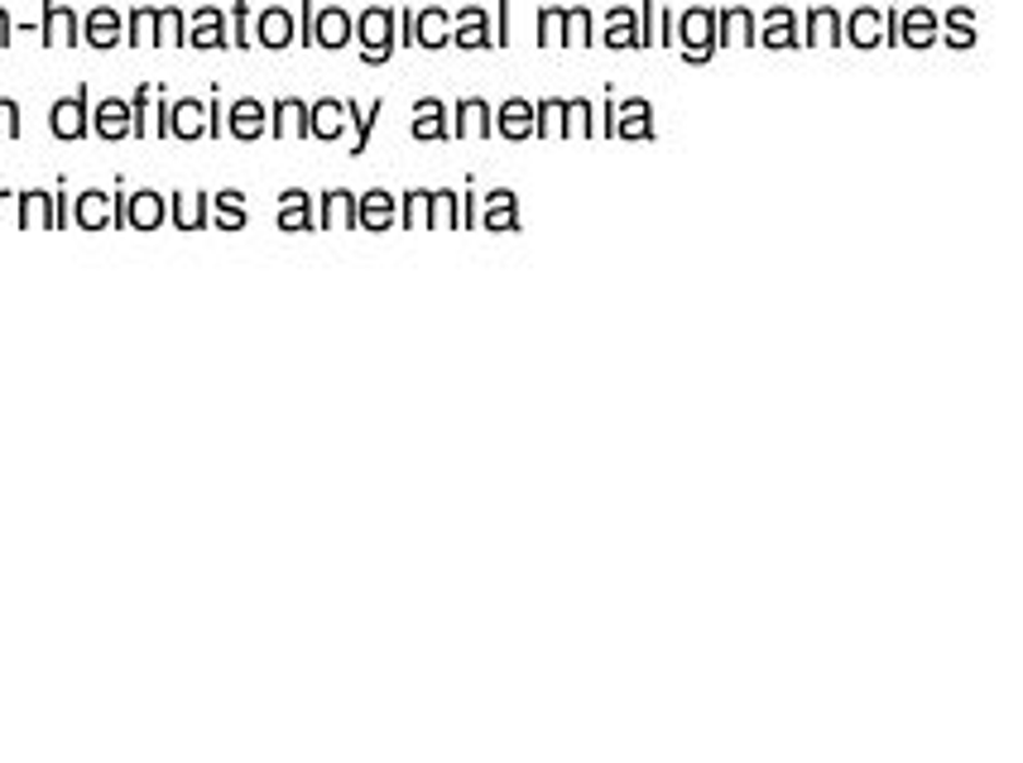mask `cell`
<instances>
[{
    "label": "cell",
    "mask_w": 1023,
    "mask_h": 763,
    "mask_svg": "<svg viewBox=\"0 0 1023 763\" xmlns=\"http://www.w3.org/2000/svg\"><path fill=\"white\" fill-rule=\"evenodd\" d=\"M899 44L904 48H932L937 44V10H928V5L899 10Z\"/></svg>",
    "instance_id": "44dd1931"
},
{
    "label": "cell",
    "mask_w": 1023,
    "mask_h": 763,
    "mask_svg": "<svg viewBox=\"0 0 1023 763\" xmlns=\"http://www.w3.org/2000/svg\"><path fill=\"white\" fill-rule=\"evenodd\" d=\"M0 44H10V15L0 10Z\"/></svg>",
    "instance_id": "681fc988"
},
{
    "label": "cell",
    "mask_w": 1023,
    "mask_h": 763,
    "mask_svg": "<svg viewBox=\"0 0 1023 763\" xmlns=\"http://www.w3.org/2000/svg\"><path fill=\"white\" fill-rule=\"evenodd\" d=\"M0 135H5V140L20 135V106L10 102V96H0Z\"/></svg>",
    "instance_id": "7dc6e473"
},
{
    "label": "cell",
    "mask_w": 1023,
    "mask_h": 763,
    "mask_svg": "<svg viewBox=\"0 0 1023 763\" xmlns=\"http://www.w3.org/2000/svg\"><path fill=\"white\" fill-rule=\"evenodd\" d=\"M352 39L360 44V63L366 68H384L394 58V10L390 5H370L352 20Z\"/></svg>",
    "instance_id": "6da1fadb"
},
{
    "label": "cell",
    "mask_w": 1023,
    "mask_h": 763,
    "mask_svg": "<svg viewBox=\"0 0 1023 763\" xmlns=\"http://www.w3.org/2000/svg\"><path fill=\"white\" fill-rule=\"evenodd\" d=\"M634 15H640V48H654V24H658V0H644V5H640V10H634Z\"/></svg>",
    "instance_id": "ee69618b"
},
{
    "label": "cell",
    "mask_w": 1023,
    "mask_h": 763,
    "mask_svg": "<svg viewBox=\"0 0 1023 763\" xmlns=\"http://www.w3.org/2000/svg\"><path fill=\"white\" fill-rule=\"evenodd\" d=\"M352 20L342 5H322L318 10V24H312V44L318 48H346L352 44Z\"/></svg>",
    "instance_id": "cb8c5ba5"
},
{
    "label": "cell",
    "mask_w": 1023,
    "mask_h": 763,
    "mask_svg": "<svg viewBox=\"0 0 1023 763\" xmlns=\"http://www.w3.org/2000/svg\"><path fill=\"white\" fill-rule=\"evenodd\" d=\"M798 44H808V48H836V44H846V39H841V10H836V5H812L808 20H802V39H798Z\"/></svg>",
    "instance_id": "ac0fdd59"
},
{
    "label": "cell",
    "mask_w": 1023,
    "mask_h": 763,
    "mask_svg": "<svg viewBox=\"0 0 1023 763\" xmlns=\"http://www.w3.org/2000/svg\"><path fill=\"white\" fill-rule=\"evenodd\" d=\"M20 222L24 226H48V222H53L48 192H24V198H20Z\"/></svg>",
    "instance_id": "ab89813d"
},
{
    "label": "cell",
    "mask_w": 1023,
    "mask_h": 763,
    "mask_svg": "<svg viewBox=\"0 0 1023 763\" xmlns=\"http://www.w3.org/2000/svg\"><path fill=\"white\" fill-rule=\"evenodd\" d=\"M120 216H126V226H135V231H159L164 216H168V207H164L159 192L144 188V192H130L126 207H120Z\"/></svg>",
    "instance_id": "ffe728a7"
},
{
    "label": "cell",
    "mask_w": 1023,
    "mask_h": 763,
    "mask_svg": "<svg viewBox=\"0 0 1023 763\" xmlns=\"http://www.w3.org/2000/svg\"><path fill=\"white\" fill-rule=\"evenodd\" d=\"M428 231H462V192L428 188Z\"/></svg>",
    "instance_id": "484cf974"
},
{
    "label": "cell",
    "mask_w": 1023,
    "mask_h": 763,
    "mask_svg": "<svg viewBox=\"0 0 1023 763\" xmlns=\"http://www.w3.org/2000/svg\"><path fill=\"white\" fill-rule=\"evenodd\" d=\"M318 226H322V231H356V192H346V188L322 192Z\"/></svg>",
    "instance_id": "d4e9b609"
},
{
    "label": "cell",
    "mask_w": 1023,
    "mask_h": 763,
    "mask_svg": "<svg viewBox=\"0 0 1023 763\" xmlns=\"http://www.w3.org/2000/svg\"><path fill=\"white\" fill-rule=\"evenodd\" d=\"M82 39L92 48H111V44H126V20L116 15L111 5H96L87 20H82Z\"/></svg>",
    "instance_id": "603a6c76"
},
{
    "label": "cell",
    "mask_w": 1023,
    "mask_h": 763,
    "mask_svg": "<svg viewBox=\"0 0 1023 763\" xmlns=\"http://www.w3.org/2000/svg\"><path fill=\"white\" fill-rule=\"evenodd\" d=\"M174 222L178 231H202V222H207V192H174Z\"/></svg>",
    "instance_id": "d6a6232c"
},
{
    "label": "cell",
    "mask_w": 1023,
    "mask_h": 763,
    "mask_svg": "<svg viewBox=\"0 0 1023 763\" xmlns=\"http://www.w3.org/2000/svg\"><path fill=\"white\" fill-rule=\"evenodd\" d=\"M72 216H78L82 231H102V226L116 222V202L106 198V192H82L78 207H72Z\"/></svg>",
    "instance_id": "83f0119b"
},
{
    "label": "cell",
    "mask_w": 1023,
    "mask_h": 763,
    "mask_svg": "<svg viewBox=\"0 0 1023 763\" xmlns=\"http://www.w3.org/2000/svg\"><path fill=\"white\" fill-rule=\"evenodd\" d=\"M192 48H222V44H231L226 39V20H222V10H198L192 15V39H188Z\"/></svg>",
    "instance_id": "1f68e13d"
},
{
    "label": "cell",
    "mask_w": 1023,
    "mask_h": 763,
    "mask_svg": "<svg viewBox=\"0 0 1023 763\" xmlns=\"http://www.w3.org/2000/svg\"><path fill=\"white\" fill-rule=\"evenodd\" d=\"M44 44H78V15L63 0H48L44 5Z\"/></svg>",
    "instance_id": "f1b7e54d"
},
{
    "label": "cell",
    "mask_w": 1023,
    "mask_h": 763,
    "mask_svg": "<svg viewBox=\"0 0 1023 763\" xmlns=\"http://www.w3.org/2000/svg\"><path fill=\"white\" fill-rule=\"evenodd\" d=\"M654 102L649 96H624L616 102V135L610 140H654Z\"/></svg>",
    "instance_id": "52a82bcc"
},
{
    "label": "cell",
    "mask_w": 1023,
    "mask_h": 763,
    "mask_svg": "<svg viewBox=\"0 0 1023 763\" xmlns=\"http://www.w3.org/2000/svg\"><path fill=\"white\" fill-rule=\"evenodd\" d=\"M452 48H462V53L490 48V10L486 5H462L452 15Z\"/></svg>",
    "instance_id": "30bf717a"
},
{
    "label": "cell",
    "mask_w": 1023,
    "mask_h": 763,
    "mask_svg": "<svg viewBox=\"0 0 1023 763\" xmlns=\"http://www.w3.org/2000/svg\"><path fill=\"white\" fill-rule=\"evenodd\" d=\"M490 44L510 48V0H496V29H490Z\"/></svg>",
    "instance_id": "f6af8a7d"
},
{
    "label": "cell",
    "mask_w": 1023,
    "mask_h": 763,
    "mask_svg": "<svg viewBox=\"0 0 1023 763\" xmlns=\"http://www.w3.org/2000/svg\"><path fill=\"white\" fill-rule=\"evenodd\" d=\"M92 130H96L102 140L130 135V106L116 102V96H111V102H102V106H96V116H92Z\"/></svg>",
    "instance_id": "4dcf8cb0"
},
{
    "label": "cell",
    "mask_w": 1023,
    "mask_h": 763,
    "mask_svg": "<svg viewBox=\"0 0 1023 763\" xmlns=\"http://www.w3.org/2000/svg\"><path fill=\"white\" fill-rule=\"evenodd\" d=\"M596 135H616V96H610V87H606V102L596 106Z\"/></svg>",
    "instance_id": "bcb514c9"
},
{
    "label": "cell",
    "mask_w": 1023,
    "mask_h": 763,
    "mask_svg": "<svg viewBox=\"0 0 1023 763\" xmlns=\"http://www.w3.org/2000/svg\"><path fill=\"white\" fill-rule=\"evenodd\" d=\"M592 44H596L592 5H568V20H562V48H592Z\"/></svg>",
    "instance_id": "f546056e"
},
{
    "label": "cell",
    "mask_w": 1023,
    "mask_h": 763,
    "mask_svg": "<svg viewBox=\"0 0 1023 763\" xmlns=\"http://www.w3.org/2000/svg\"><path fill=\"white\" fill-rule=\"evenodd\" d=\"M841 39L850 48H884V10L856 5L850 15H841Z\"/></svg>",
    "instance_id": "ba28073f"
},
{
    "label": "cell",
    "mask_w": 1023,
    "mask_h": 763,
    "mask_svg": "<svg viewBox=\"0 0 1023 763\" xmlns=\"http://www.w3.org/2000/svg\"><path fill=\"white\" fill-rule=\"evenodd\" d=\"M346 116H352V126H356L352 154H366V144H370V130H376V116H380V102H376V106H356V102H346Z\"/></svg>",
    "instance_id": "74e56055"
},
{
    "label": "cell",
    "mask_w": 1023,
    "mask_h": 763,
    "mask_svg": "<svg viewBox=\"0 0 1023 763\" xmlns=\"http://www.w3.org/2000/svg\"><path fill=\"white\" fill-rule=\"evenodd\" d=\"M534 135L538 140H568V102H562V96H538L534 102Z\"/></svg>",
    "instance_id": "4316f807"
},
{
    "label": "cell",
    "mask_w": 1023,
    "mask_h": 763,
    "mask_svg": "<svg viewBox=\"0 0 1023 763\" xmlns=\"http://www.w3.org/2000/svg\"><path fill=\"white\" fill-rule=\"evenodd\" d=\"M400 226V198L394 192H360L356 198V231H394Z\"/></svg>",
    "instance_id": "5b68a950"
},
{
    "label": "cell",
    "mask_w": 1023,
    "mask_h": 763,
    "mask_svg": "<svg viewBox=\"0 0 1023 763\" xmlns=\"http://www.w3.org/2000/svg\"><path fill=\"white\" fill-rule=\"evenodd\" d=\"M750 48L754 44V10L750 5H721L716 10V48Z\"/></svg>",
    "instance_id": "9a60e30c"
},
{
    "label": "cell",
    "mask_w": 1023,
    "mask_h": 763,
    "mask_svg": "<svg viewBox=\"0 0 1023 763\" xmlns=\"http://www.w3.org/2000/svg\"><path fill=\"white\" fill-rule=\"evenodd\" d=\"M400 226L404 231H428V188H408L400 198Z\"/></svg>",
    "instance_id": "d590c367"
},
{
    "label": "cell",
    "mask_w": 1023,
    "mask_h": 763,
    "mask_svg": "<svg viewBox=\"0 0 1023 763\" xmlns=\"http://www.w3.org/2000/svg\"><path fill=\"white\" fill-rule=\"evenodd\" d=\"M476 226H480V231H490V236L520 231V198H514L510 188L480 192V216H476Z\"/></svg>",
    "instance_id": "3957f363"
},
{
    "label": "cell",
    "mask_w": 1023,
    "mask_h": 763,
    "mask_svg": "<svg viewBox=\"0 0 1023 763\" xmlns=\"http://www.w3.org/2000/svg\"><path fill=\"white\" fill-rule=\"evenodd\" d=\"M562 20H568V5H544L538 10V44L562 48Z\"/></svg>",
    "instance_id": "f35d334b"
},
{
    "label": "cell",
    "mask_w": 1023,
    "mask_h": 763,
    "mask_svg": "<svg viewBox=\"0 0 1023 763\" xmlns=\"http://www.w3.org/2000/svg\"><path fill=\"white\" fill-rule=\"evenodd\" d=\"M937 44H947V48H976V24H947V20H937Z\"/></svg>",
    "instance_id": "7bdbcfd3"
},
{
    "label": "cell",
    "mask_w": 1023,
    "mask_h": 763,
    "mask_svg": "<svg viewBox=\"0 0 1023 763\" xmlns=\"http://www.w3.org/2000/svg\"><path fill=\"white\" fill-rule=\"evenodd\" d=\"M255 44H264V48H288L298 39V24H294V15H288L284 5H270V10H260V24H255V34H250Z\"/></svg>",
    "instance_id": "7402d4cb"
},
{
    "label": "cell",
    "mask_w": 1023,
    "mask_h": 763,
    "mask_svg": "<svg viewBox=\"0 0 1023 763\" xmlns=\"http://www.w3.org/2000/svg\"><path fill=\"white\" fill-rule=\"evenodd\" d=\"M414 44L428 48V53H438V48L452 44V10L442 5H424L414 15Z\"/></svg>",
    "instance_id": "2e32d148"
},
{
    "label": "cell",
    "mask_w": 1023,
    "mask_h": 763,
    "mask_svg": "<svg viewBox=\"0 0 1023 763\" xmlns=\"http://www.w3.org/2000/svg\"><path fill=\"white\" fill-rule=\"evenodd\" d=\"M448 126H452V140H490L496 111H490V102H480V96H462L448 111Z\"/></svg>",
    "instance_id": "277c9868"
},
{
    "label": "cell",
    "mask_w": 1023,
    "mask_h": 763,
    "mask_svg": "<svg viewBox=\"0 0 1023 763\" xmlns=\"http://www.w3.org/2000/svg\"><path fill=\"white\" fill-rule=\"evenodd\" d=\"M231 135L236 140H260V135H270V106L255 102V96H240V102H231Z\"/></svg>",
    "instance_id": "d6986e66"
},
{
    "label": "cell",
    "mask_w": 1023,
    "mask_h": 763,
    "mask_svg": "<svg viewBox=\"0 0 1023 763\" xmlns=\"http://www.w3.org/2000/svg\"><path fill=\"white\" fill-rule=\"evenodd\" d=\"M678 48H682V63L688 68H702L716 58V10L712 5H688L678 20Z\"/></svg>",
    "instance_id": "7a4b0ae2"
},
{
    "label": "cell",
    "mask_w": 1023,
    "mask_h": 763,
    "mask_svg": "<svg viewBox=\"0 0 1023 763\" xmlns=\"http://www.w3.org/2000/svg\"><path fill=\"white\" fill-rule=\"evenodd\" d=\"M408 135L418 144H438V140H452V126H448V102L442 96H424L414 102V120H408Z\"/></svg>",
    "instance_id": "9c48e42d"
},
{
    "label": "cell",
    "mask_w": 1023,
    "mask_h": 763,
    "mask_svg": "<svg viewBox=\"0 0 1023 763\" xmlns=\"http://www.w3.org/2000/svg\"><path fill=\"white\" fill-rule=\"evenodd\" d=\"M568 140H596V102L572 96L568 102Z\"/></svg>",
    "instance_id": "e575fe53"
},
{
    "label": "cell",
    "mask_w": 1023,
    "mask_h": 763,
    "mask_svg": "<svg viewBox=\"0 0 1023 763\" xmlns=\"http://www.w3.org/2000/svg\"><path fill=\"white\" fill-rule=\"evenodd\" d=\"M496 135L510 144L534 135V102H528V96H504L496 106Z\"/></svg>",
    "instance_id": "7c38bea8"
},
{
    "label": "cell",
    "mask_w": 1023,
    "mask_h": 763,
    "mask_svg": "<svg viewBox=\"0 0 1023 763\" xmlns=\"http://www.w3.org/2000/svg\"><path fill=\"white\" fill-rule=\"evenodd\" d=\"M346 126H352V116H346V102H336V96H322V102L308 106V135L312 140L336 144L346 135Z\"/></svg>",
    "instance_id": "8fae6325"
},
{
    "label": "cell",
    "mask_w": 1023,
    "mask_h": 763,
    "mask_svg": "<svg viewBox=\"0 0 1023 763\" xmlns=\"http://www.w3.org/2000/svg\"><path fill=\"white\" fill-rule=\"evenodd\" d=\"M754 44H764V48H798V10L769 5L764 15H754Z\"/></svg>",
    "instance_id": "8992f818"
},
{
    "label": "cell",
    "mask_w": 1023,
    "mask_h": 763,
    "mask_svg": "<svg viewBox=\"0 0 1023 763\" xmlns=\"http://www.w3.org/2000/svg\"><path fill=\"white\" fill-rule=\"evenodd\" d=\"M216 226H222V231H240V226H246V198H240L236 188H226L222 198H216Z\"/></svg>",
    "instance_id": "8d00e7d4"
},
{
    "label": "cell",
    "mask_w": 1023,
    "mask_h": 763,
    "mask_svg": "<svg viewBox=\"0 0 1023 763\" xmlns=\"http://www.w3.org/2000/svg\"><path fill=\"white\" fill-rule=\"evenodd\" d=\"M284 212H279V226H284V231H312V226H318V222H312V202H308V192H284Z\"/></svg>",
    "instance_id": "836d02e7"
},
{
    "label": "cell",
    "mask_w": 1023,
    "mask_h": 763,
    "mask_svg": "<svg viewBox=\"0 0 1023 763\" xmlns=\"http://www.w3.org/2000/svg\"><path fill=\"white\" fill-rule=\"evenodd\" d=\"M154 44H183V10H159L154 15Z\"/></svg>",
    "instance_id": "b9f144b4"
},
{
    "label": "cell",
    "mask_w": 1023,
    "mask_h": 763,
    "mask_svg": "<svg viewBox=\"0 0 1023 763\" xmlns=\"http://www.w3.org/2000/svg\"><path fill=\"white\" fill-rule=\"evenodd\" d=\"M596 44L616 48V53H624V48H640V15H634V5H610L606 10V24H600V34H596Z\"/></svg>",
    "instance_id": "4fadbf2b"
},
{
    "label": "cell",
    "mask_w": 1023,
    "mask_h": 763,
    "mask_svg": "<svg viewBox=\"0 0 1023 763\" xmlns=\"http://www.w3.org/2000/svg\"><path fill=\"white\" fill-rule=\"evenodd\" d=\"M154 15H159V10H150V5L130 10V20H126V44H154Z\"/></svg>",
    "instance_id": "60d3db41"
},
{
    "label": "cell",
    "mask_w": 1023,
    "mask_h": 763,
    "mask_svg": "<svg viewBox=\"0 0 1023 763\" xmlns=\"http://www.w3.org/2000/svg\"><path fill=\"white\" fill-rule=\"evenodd\" d=\"M48 126H53V135L58 140H82L92 130V120H87V92H72L63 96V102H53V116H48Z\"/></svg>",
    "instance_id": "5bb4252c"
},
{
    "label": "cell",
    "mask_w": 1023,
    "mask_h": 763,
    "mask_svg": "<svg viewBox=\"0 0 1023 763\" xmlns=\"http://www.w3.org/2000/svg\"><path fill=\"white\" fill-rule=\"evenodd\" d=\"M270 135L274 140H308V102L279 96V102L270 106Z\"/></svg>",
    "instance_id": "e0dca14e"
},
{
    "label": "cell",
    "mask_w": 1023,
    "mask_h": 763,
    "mask_svg": "<svg viewBox=\"0 0 1023 763\" xmlns=\"http://www.w3.org/2000/svg\"><path fill=\"white\" fill-rule=\"evenodd\" d=\"M480 216V192H462V231H472Z\"/></svg>",
    "instance_id": "c3c4849f"
}]
</instances>
